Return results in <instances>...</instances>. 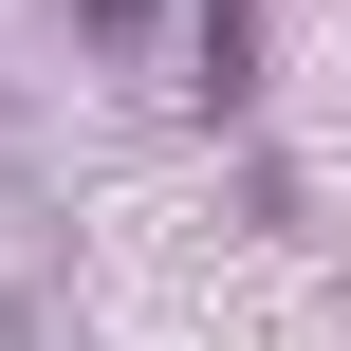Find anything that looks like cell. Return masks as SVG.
<instances>
[{"mask_svg": "<svg viewBox=\"0 0 351 351\" xmlns=\"http://www.w3.org/2000/svg\"><path fill=\"white\" fill-rule=\"evenodd\" d=\"M241 56H259V19H241V0H204V93H241Z\"/></svg>", "mask_w": 351, "mask_h": 351, "instance_id": "6da1fadb", "label": "cell"}]
</instances>
